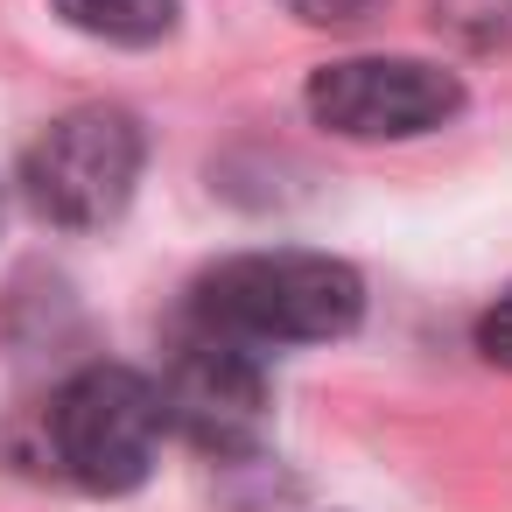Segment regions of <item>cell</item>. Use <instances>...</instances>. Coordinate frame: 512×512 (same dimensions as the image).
Wrapping results in <instances>:
<instances>
[{
    "label": "cell",
    "instance_id": "cell-1",
    "mask_svg": "<svg viewBox=\"0 0 512 512\" xmlns=\"http://www.w3.org/2000/svg\"><path fill=\"white\" fill-rule=\"evenodd\" d=\"M197 309L211 330L246 344H323L365 316V288L330 253H246L204 274Z\"/></svg>",
    "mask_w": 512,
    "mask_h": 512
},
{
    "label": "cell",
    "instance_id": "cell-2",
    "mask_svg": "<svg viewBox=\"0 0 512 512\" xmlns=\"http://www.w3.org/2000/svg\"><path fill=\"white\" fill-rule=\"evenodd\" d=\"M162 386H148L127 365H92L50 400V456L85 491H134L155 470L162 442Z\"/></svg>",
    "mask_w": 512,
    "mask_h": 512
},
{
    "label": "cell",
    "instance_id": "cell-3",
    "mask_svg": "<svg viewBox=\"0 0 512 512\" xmlns=\"http://www.w3.org/2000/svg\"><path fill=\"white\" fill-rule=\"evenodd\" d=\"M22 183L50 225H71V232L113 225L141 183V127L120 106H78L29 148Z\"/></svg>",
    "mask_w": 512,
    "mask_h": 512
},
{
    "label": "cell",
    "instance_id": "cell-4",
    "mask_svg": "<svg viewBox=\"0 0 512 512\" xmlns=\"http://www.w3.org/2000/svg\"><path fill=\"white\" fill-rule=\"evenodd\" d=\"M463 106V85L421 57H344L309 78V113L351 141H407L442 127Z\"/></svg>",
    "mask_w": 512,
    "mask_h": 512
},
{
    "label": "cell",
    "instance_id": "cell-5",
    "mask_svg": "<svg viewBox=\"0 0 512 512\" xmlns=\"http://www.w3.org/2000/svg\"><path fill=\"white\" fill-rule=\"evenodd\" d=\"M162 414L197 449H218V456L253 449L267 428V379H260L246 337H225L204 323V337H190L162 379Z\"/></svg>",
    "mask_w": 512,
    "mask_h": 512
},
{
    "label": "cell",
    "instance_id": "cell-6",
    "mask_svg": "<svg viewBox=\"0 0 512 512\" xmlns=\"http://www.w3.org/2000/svg\"><path fill=\"white\" fill-rule=\"evenodd\" d=\"M57 15L78 29V36H99V43H162L176 29V0H57Z\"/></svg>",
    "mask_w": 512,
    "mask_h": 512
},
{
    "label": "cell",
    "instance_id": "cell-7",
    "mask_svg": "<svg viewBox=\"0 0 512 512\" xmlns=\"http://www.w3.org/2000/svg\"><path fill=\"white\" fill-rule=\"evenodd\" d=\"M477 351H484L491 365L512 372V295H498V302L484 309V323H477Z\"/></svg>",
    "mask_w": 512,
    "mask_h": 512
},
{
    "label": "cell",
    "instance_id": "cell-8",
    "mask_svg": "<svg viewBox=\"0 0 512 512\" xmlns=\"http://www.w3.org/2000/svg\"><path fill=\"white\" fill-rule=\"evenodd\" d=\"M288 8L302 15V22H316V29H330V22H365L379 0H288Z\"/></svg>",
    "mask_w": 512,
    "mask_h": 512
}]
</instances>
